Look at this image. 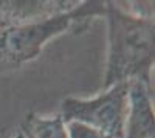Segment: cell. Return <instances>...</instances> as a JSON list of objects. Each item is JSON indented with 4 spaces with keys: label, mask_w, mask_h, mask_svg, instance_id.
Returning a JSON list of instances; mask_svg holds the SVG:
<instances>
[{
    "label": "cell",
    "mask_w": 155,
    "mask_h": 138,
    "mask_svg": "<svg viewBox=\"0 0 155 138\" xmlns=\"http://www.w3.org/2000/svg\"><path fill=\"white\" fill-rule=\"evenodd\" d=\"M109 51L102 89L141 81L150 85L155 54L153 17L134 14L120 3L106 2Z\"/></svg>",
    "instance_id": "obj_1"
},
{
    "label": "cell",
    "mask_w": 155,
    "mask_h": 138,
    "mask_svg": "<svg viewBox=\"0 0 155 138\" xmlns=\"http://www.w3.org/2000/svg\"><path fill=\"white\" fill-rule=\"evenodd\" d=\"M104 16L106 2L85 0L48 19L0 28V73L20 68L41 54L51 39L68 31H85L95 19Z\"/></svg>",
    "instance_id": "obj_2"
},
{
    "label": "cell",
    "mask_w": 155,
    "mask_h": 138,
    "mask_svg": "<svg viewBox=\"0 0 155 138\" xmlns=\"http://www.w3.org/2000/svg\"><path fill=\"white\" fill-rule=\"evenodd\" d=\"M130 82L115 84L93 98L62 99L59 118L64 126L79 123L109 138H124V124L129 107Z\"/></svg>",
    "instance_id": "obj_3"
},
{
    "label": "cell",
    "mask_w": 155,
    "mask_h": 138,
    "mask_svg": "<svg viewBox=\"0 0 155 138\" xmlns=\"http://www.w3.org/2000/svg\"><path fill=\"white\" fill-rule=\"evenodd\" d=\"M124 138H155L152 85L132 81L129 87V107L124 124Z\"/></svg>",
    "instance_id": "obj_4"
},
{
    "label": "cell",
    "mask_w": 155,
    "mask_h": 138,
    "mask_svg": "<svg viewBox=\"0 0 155 138\" xmlns=\"http://www.w3.org/2000/svg\"><path fill=\"white\" fill-rule=\"evenodd\" d=\"M73 0H0V23L3 27L31 23L70 11Z\"/></svg>",
    "instance_id": "obj_5"
},
{
    "label": "cell",
    "mask_w": 155,
    "mask_h": 138,
    "mask_svg": "<svg viewBox=\"0 0 155 138\" xmlns=\"http://www.w3.org/2000/svg\"><path fill=\"white\" fill-rule=\"evenodd\" d=\"M25 127L28 129L31 138H67L65 126L59 115L44 117L30 113L25 118Z\"/></svg>",
    "instance_id": "obj_6"
},
{
    "label": "cell",
    "mask_w": 155,
    "mask_h": 138,
    "mask_svg": "<svg viewBox=\"0 0 155 138\" xmlns=\"http://www.w3.org/2000/svg\"><path fill=\"white\" fill-rule=\"evenodd\" d=\"M65 132H67V138H109L106 135L99 133L98 130L84 126L79 123H68L65 124Z\"/></svg>",
    "instance_id": "obj_7"
},
{
    "label": "cell",
    "mask_w": 155,
    "mask_h": 138,
    "mask_svg": "<svg viewBox=\"0 0 155 138\" xmlns=\"http://www.w3.org/2000/svg\"><path fill=\"white\" fill-rule=\"evenodd\" d=\"M6 138H31L30 136V132H28V129L25 127V124H22V126L16 130V132H12L9 136H6Z\"/></svg>",
    "instance_id": "obj_8"
},
{
    "label": "cell",
    "mask_w": 155,
    "mask_h": 138,
    "mask_svg": "<svg viewBox=\"0 0 155 138\" xmlns=\"http://www.w3.org/2000/svg\"><path fill=\"white\" fill-rule=\"evenodd\" d=\"M0 28H3V25H2V23H0Z\"/></svg>",
    "instance_id": "obj_9"
}]
</instances>
